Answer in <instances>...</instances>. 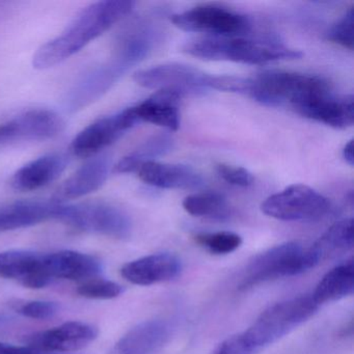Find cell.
Returning <instances> with one entry per match:
<instances>
[{
    "label": "cell",
    "instance_id": "obj_35",
    "mask_svg": "<svg viewBox=\"0 0 354 354\" xmlns=\"http://www.w3.org/2000/svg\"><path fill=\"white\" fill-rule=\"evenodd\" d=\"M343 157L348 165H351V167L354 165L353 142H352V140H350V142L344 147Z\"/></svg>",
    "mask_w": 354,
    "mask_h": 354
},
{
    "label": "cell",
    "instance_id": "obj_33",
    "mask_svg": "<svg viewBox=\"0 0 354 354\" xmlns=\"http://www.w3.org/2000/svg\"><path fill=\"white\" fill-rule=\"evenodd\" d=\"M213 354H257V352L250 347L241 333L225 339Z\"/></svg>",
    "mask_w": 354,
    "mask_h": 354
},
{
    "label": "cell",
    "instance_id": "obj_30",
    "mask_svg": "<svg viewBox=\"0 0 354 354\" xmlns=\"http://www.w3.org/2000/svg\"><path fill=\"white\" fill-rule=\"evenodd\" d=\"M354 10L350 8L345 15L333 24L327 34V38L331 42L352 50L353 49Z\"/></svg>",
    "mask_w": 354,
    "mask_h": 354
},
{
    "label": "cell",
    "instance_id": "obj_19",
    "mask_svg": "<svg viewBox=\"0 0 354 354\" xmlns=\"http://www.w3.org/2000/svg\"><path fill=\"white\" fill-rule=\"evenodd\" d=\"M45 265L51 281H88L102 272L100 261L90 254L74 250L45 254Z\"/></svg>",
    "mask_w": 354,
    "mask_h": 354
},
{
    "label": "cell",
    "instance_id": "obj_26",
    "mask_svg": "<svg viewBox=\"0 0 354 354\" xmlns=\"http://www.w3.org/2000/svg\"><path fill=\"white\" fill-rule=\"evenodd\" d=\"M174 148V140L169 134H157L140 145L136 151L124 157L115 167L113 171L128 174L138 171L145 163L155 161L157 157L163 156Z\"/></svg>",
    "mask_w": 354,
    "mask_h": 354
},
{
    "label": "cell",
    "instance_id": "obj_17",
    "mask_svg": "<svg viewBox=\"0 0 354 354\" xmlns=\"http://www.w3.org/2000/svg\"><path fill=\"white\" fill-rule=\"evenodd\" d=\"M63 203L21 201L0 207V233L57 221Z\"/></svg>",
    "mask_w": 354,
    "mask_h": 354
},
{
    "label": "cell",
    "instance_id": "obj_29",
    "mask_svg": "<svg viewBox=\"0 0 354 354\" xmlns=\"http://www.w3.org/2000/svg\"><path fill=\"white\" fill-rule=\"evenodd\" d=\"M124 288L115 281L102 279H92L84 281L77 288V293L90 299H113L124 293Z\"/></svg>",
    "mask_w": 354,
    "mask_h": 354
},
{
    "label": "cell",
    "instance_id": "obj_22",
    "mask_svg": "<svg viewBox=\"0 0 354 354\" xmlns=\"http://www.w3.org/2000/svg\"><path fill=\"white\" fill-rule=\"evenodd\" d=\"M176 91L161 90L132 107L138 122H147L176 131L180 127L179 100Z\"/></svg>",
    "mask_w": 354,
    "mask_h": 354
},
{
    "label": "cell",
    "instance_id": "obj_11",
    "mask_svg": "<svg viewBox=\"0 0 354 354\" xmlns=\"http://www.w3.org/2000/svg\"><path fill=\"white\" fill-rule=\"evenodd\" d=\"M140 123L132 107L109 117L97 120L84 128L71 144L75 156L90 157L117 142L128 130Z\"/></svg>",
    "mask_w": 354,
    "mask_h": 354
},
{
    "label": "cell",
    "instance_id": "obj_2",
    "mask_svg": "<svg viewBox=\"0 0 354 354\" xmlns=\"http://www.w3.org/2000/svg\"><path fill=\"white\" fill-rule=\"evenodd\" d=\"M333 94L329 82L320 76L266 71L250 78L246 95L266 106H289L300 115L316 101Z\"/></svg>",
    "mask_w": 354,
    "mask_h": 354
},
{
    "label": "cell",
    "instance_id": "obj_7",
    "mask_svg": "<svg viewBox=\"0 0 354 354\" xmlns=\"http://www.w3.org/2000/svg\"><path fill=\"white\" fill-rule=\"evenodd\" d=\"M328 200L310 186L294 184L269 196L261 206L267 216L283 221H315L328 212Z\"/></svg>",
    "mask_w": 354,
    "mask_h": 354
},
{
    "label": "cell",
    "instance_id": "obj_10",
    "mask_svg": "<svg viewBox=\"0 0 354 354\" xmlns=\"http://www.w3.org/2000/svg\"><path fill=\"white\" fill-rule=\"evenodd\" d=\"M132 67L134 65L129 59L113 51V57L109 61L98 67L93 68L76 82L66 100L68 109L77 111L92 104Z\"/></svg>",
    "mask_w": 354,
    "mask_h": 354
},
{
    "label": "cell",
    "instance_id": "obj_16",
    "mask_svg": "<svg viewBox=\"0 0 354 354\" xmlns=\"http://www.w3.org/2000/svg\"><path fill=\"white\" fill-rule=\"evenodd\" d=\"M181 260L171 252H158L136 259L124 265L121 274L133 285L152 286L179 277Z\"/></svg>",
    "mask_w": 354,
    "mask_h": 354
},
{
    "label": "cell",
    "instance_id": "obj_32",
    "mask_svg": "<svg viewBox=\"0 0 354 354\" xmlns=\"http://www.w3.org/2000/svg\"><path fill=\"white\" fill-rule=\"evenodd\" d=\"M216 171L219 177L231 185L238 186V187H248L254 183L252 174L244 167L221 163V165H217Z\"/></svg>",
    "mask_w": 354,
    "mask_h": 354
},
{
    "label": "cell",
    "instance_id": "obj_1",
    "mask_svg": "<svg viewBox=\"0 0 354 354\" xmlns=\"http://www.w3.org/2000/svg\"><path fill=\"white\" fill-rule=\"evenodd\" d=\"M134 6L129 0H107L88 6L61 35L37 50L32 65L45 70L63 63L129 15Z\"/></svg>",
    "mask_w": 354,
    "mask_h": 354
},
{
    "label": "cell",
    "instance_id": "obj_27",
    "mask_svg": "<svg viewBox=\"0 0 354 354\" xmlns=\"http://www.w3.org/2000/svg\"><path fill=\"white\" fill-rule=\"evenodd\" d=\"M184 210L192 216L204 217L212 221H227L231 216V208L227 200L217 192H198L186 196Z\"/></svg>",
    "mask_w": 354,
    "mask_h": 354
},
{
    "label": "cell",
    "instance_id": "obj_21",
    "mask_svg": "<svg viewBox=\"0 0 354 354\" xmlns=\"http://www.w3.org/2000/svg\"><path fill=\"white\" fill-rule=\"evenodd\" d=\"M66 167L67 158L64 155H45L18 169L10 184L18 192L40 189L55 181L64 173Z\"/></svg>",
    "mask_w": 354,
    "mask_h": 354
},
{
    "label": "cell",
    "instance_id": "obj_20",
    "mask_svg": "<svg viewBox=\"0 0 354 354\" xmlns=\"http://www.w3.org/2000/svg\"><path fill=\"white\" fill-rule=\"evenodd\" d=\"M138 173L145 183L163 189H192L203 184L202 176L187 165L150 161L142 165Z\"/></svg>",
    "mask_w": 354,
    "mask_h": 354
},
{
    "label": "cell",
    "instance_id": "obj_28",
    "mask_svg": "<svg viewBox=\"0 0 354 354\" xmlns=\"http://www.w3.org/2000/svg\"><path fill=\"white\" fill-rule=\"evenodd\" d=\"M196 241L213 254H229L241 246L242 238L233 232L198 234Z\"/></svg>",
    "mask_w": 354,
    "mask_h": 354
},
{
    "label": "cell",
    "instance_id": "obj_25",
    "mask_svg": "<svg viewBox=\"0 0 354 354\" xmlns=\"http://www.w3.org/2000/svg\"><path fill=\"white\" fill-rule=\"evenodd\" d=\"M353 248V219H343L331 225L310 250L318 263Z\"/></svg>",
    "mask_w": 354,
    "mask_h": 354
},
{
    "label": "cell",
    "instance_id": "obj_14",
    "mask_svg": "<svg viewBox=\"0 0 354 354\" xmlns=\"http://www.w3.org/2000/svg\"><path fill=\"white\" fill-rule=\"evenodd\" d=\"M0 277L13 279L30 289H41L53 283L45 266V254L30 250L0 252Z\"/></svg>",
    "mask_w": 354,
    "mask_h": 354
},
{
    "label": "cell",
    "instance_id": "obj_12",
    "mask_svg": "<svg viewBox=\"0 0 354 354\" xmlns=\"http://www.w3.org/2000/svg\"><path fill=\"white\" fill-rule=\"evenodd\" d=\"M65 127L63 119L48 109L26 111L0 124V145L16 140H44L55 138Z\"/></svg>",
    "mask_w": 354,
    "mask_h": 354
},
{
    "label": "cell",
    "instance_id": "obj_18",
    "mask_svg": "<svg viewBox=\"0 0 354 354\" xmlns=\"http://www.w3.org/2000/svg\"><path fill=\"white\" fill-rule=\"evenodd\" d=\"M111 167V157L107 155L90 159L57 188L53 201L62 203L96 192L106 182Z\"/></svg>",
    "mask_w": 354,
    "mask_h": 354
},
{
    "label": "cell",
    "instance_id": "obj_15",
    "mask_svg": "<svg viewBox=\"0 0 354 354\" xmlns=\"http://www.w3.org/2000/svg\"><path fill=\"white\" fill-rule=\"evenodd\" d=\"M173 327L162 319L144 321L126 333L107 354H156L171 339Z\"/></svg>",
    "mask_w": 354,
    "mask_h": 354
},
{
    "label": "cell",
    "instance_id": "obj_9",
    "mask_svg": "<svg viewBox=\"0 0 354 354\" xmlns=\"http://www.w3.org/2000/svg\"><path fill=\"white\" fill-rule=\"evenodd\" d=\"M133 80L142 88L176 91L183 96L212 90L214 76L192 66L169 63L140 70L134 73Z\"/></svg>",
    "mask_w": 354,
    "mask_h": 354
},
{
    "label": "cell",
    "instance_id": "obj_3",
    "mask_svg": "<svg viewBox=\"0 0 354 354\" xmlns=\"http://www.w3.org/2000/svg\"><path fill=\"white\" fill-rule=\"evenodd\" d=\"M183 51L192 57L211 62H234L248 65H263L283 59L302 57L299 50L272 40H252L241 37H207L189 41Z\"/></svg>",
    "mask_w": 354,
    "mask_h": 354
},
{
    "label": "cell",
    "instance_id": "obj_8",
    "mask_svg": "<svg viewBox=\"0 0 354 354\" xmlns=\"http://www.w3.org/2000/svg\"><path fill=\"white\" fill-rule=\"evenodd\" d=\"M176 28L210 37L234 38L250 32L252 24L248 17L216 5H202L171 17Z\"/></svg>",
    "mask_w": 354,
    "mask_h": 354
},
{
    "label": "cell",
    "instance_id": "obj_4",
    "mask_svg": "<svg viewBox=\"0 0 354 354\" xmlns=\"http://www.w3.org/2000/svg\"><path fill=\"white\" fill-rule=\"evenodd\" d=\"M319 308L312 295L277 302L266 308L242 335L258 353L304 324L318 312Z\"/></svg>",
    "mask_w": 354,
    "mask_h": 354
},
{
    "label": "cell",
    "instance_id": "obj_34",
    "mask_svg": "<svg viewBox=\"0 0 354 354\" xmlns=\"http://www.w3.org/2000/svg\"><path fill=\"white\" fill-rule=\"evenodd\" d=\"M0 354H57L41 351L30 346H15L12 344L0 343Z\"/></svg>",
    "mask_w": 354,
    "mask_h": 354
},
{
    "label": "cell",
    "instance_id": "obj_5",
    "mask_svg": "<svg viewBox=\"0 0 354 354\" xmlns=\"http://www.w3.org/2000/svg\"><path fill=\"white\" fill-rule=\"evenodd\" d=\"M310 248L298 242H286L257 254L248 263L240 283V289L248 290L273 279L301 274L318 265Z\"/></svg>",
    "mask_w": 354,
    "mask_h": 354
},
{
    "label": "cell",
    "instance_id": "obj_24",
    "mask_svg": "<svg viewBox=\"0 0 354 354\" xmlns=\"http://www.w3.org/2000/svg\"><path fill=\"white\" fill-rule=\"evenodd\" d=\"M354 291V263L352 259L333 267L321 279L312 294L321 304L337 301L352 295Z\"/></svg>",
    "mask_w": 354,
    "mask_h": 354
},
{
    "label": "cell",
    "instance_id": "obj_31",
    "mask_svg": "<svg viewBox=\"0 0 354 354\" xmlns=\"http://www.w3.org/2000/svg\"><path fill=\"white\" fill-rule=\"evenodd\" d=\"M59 304L55 302L43 301V300H32L19 304L16 308V312L19 313L26 318L35 320H47L53 318L59 313Z\"/></svg>",
    "mask_w": 354,
    "mask_h": 354
},
{
    "label": "cell",
    "instance_id": "obj_13",
    "mask_svg": "<svg viewBox=\"0 0 354 354\" xmlns=\"http://www.w3.org/2000/svg\"><path fill=\"white\" fill-rule=\"evenodd\" d=\"M98 335V328L94 325L73 321L28 335L24 343L41 351L63 354L84 349L93 343Z\"/></svg>",
    "mask_w": 354,
    "mask_h": 354
},
{
    "label": "cell",
    "instance_id": "obj_23",
    "mask_svg": "<svg viewBox=\"0 0 354 354\" xmlns=\"http://www.w3.org/2000/svg\"><path fill=\"white\" fill-rule=\"evenodd\" d=\"M301 115L335 129H346L353 125V96L330 95L306 109Z\"/></svg>",
    "mask_w": 354,
    "mask_h": 354
},
{
    "label": "cell",
    "instance_id": "obj_6",
    "mask_svg": "<svg viewBox=\"0 0 354 354\" xmlns=\"http://www.w3.org/2000/svg\"><path fill=\"white\" fill-rule=\"evenodd\" d=\"M57 221L78 231L126 240L132 234L129 215L106 203L62 205Z\"/></svg>",
    "mask_w": 354,
    "mask_h": 354
}]
</instances>
